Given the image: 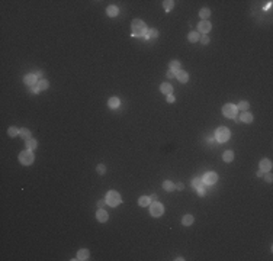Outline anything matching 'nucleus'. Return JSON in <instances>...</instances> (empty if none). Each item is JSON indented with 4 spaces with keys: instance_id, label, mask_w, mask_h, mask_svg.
<instances>
[{
    "instance_id": "f257e3e1",
    "label": "nucleus",
    "mask_w": 273,
    "mask_h": 261,
    "mask_svg": "<svg viewBox=\"0 0 273 261\" xmlns=\"http://www.w3.org/2000/svg\"><path fill=\"white\" fill-rule=\"evenodd\" d=\"M131 28H132V33L135 36H145V33L148 31L145 23L141 19H134L132 23H131Z\"/></svg>"
},
{
    "instance_id": "f03ea898",
    "label": "nucleus",
    "mask_w": 273,
    "mask_h": 261,
    "mask_svg": "<svg viewBox=\"0 0 273 261\" xmlns=\"http://www.w3.org/2000/svg\"><path fill=\"white\" fill-rule=\"evenodd\" d=\"M230 130L228 128H225V126H221V128H218L215 130V139L216 142H219V144H222V142H227L228 139H230Z\"/></svg>"
},
{
    "instance_id": "7ed1b4c3",
    "label": "nucleus",
    "mask_w": 273,
    "mask_h": 261,
    "mask_svg": "<svg viewBox=\"0 0 273 261\" xmlns=\"http://www.w3.org/2000/svg\"><path fill=\"white\" fill-rule=\"evenodd\" d=\"M106 203L109 204V206H112V207H115V206H118V204L121 203L122 200H121V195L118 193V192H115V190H110V192H108V195H106Z\"/></svg>"
},
{
    "instance_id": "20e7f679",
    "label": "nucleus",
    "mask_w": 273,
    "mask_h": 261,
    "mask_svg": "<svg viewBox=\"0 0 273 261\" xmlns=\"http://www.w3.org/2000/svg\"><path fill=\"white\" fill-rule=\"evenodd\" d=\"M33 160H35V157H33L32 151H29V149H25L19 154V161L23 165H31L33 163Z\"/></svg>"
},
{
    "instance_id": "39448f33",
    "label": "nucleus",
    "mask_w": 273,
    "mask_h": 261,
    "mask_svg": "<svg viewBox=\"0 0 273 261\" xmlns=\"http://www.w3.org/2000/svg\"><path fill=\"white\" fill-rule=\"evenodd\" d=\"M150 213H151V216L158 218V216H161L164 213V206L161 203H158V202H153L150 204Z\"/></svg>"
},
{
    "instance_id": "423d86ee",
    "label": "nucleus",
    "mask_w": 273,
    "mask_h": 261,
    "mask_svg": "<svg viewBox=\"0 0 273 261\" xmlns=\"http://www.w3.org/2000/svg\"><path fill=\"white\" fill-rule=\"evenodd\" d=\"M237 106L235 105H232V103H227L225 106L222 107V113L224 116H227V118H235L237 116Z\"/></svg>"
},
{
    "instance_id": "0eeeda50",
    "label": "nucleus",
    "mask_w": 273,
    "mask_h": 261,
    "mask_svg": "<svg viewBox=\"0 0 273 261\" xmlns=\"http://www.w3.org/2000/svg\"><path fill=\"white\" fill-rule=\"evenodd\" d=\"M216 181H218V174L214 171H209L206 173L203 177H202V183L203 184H208V186H211V184H215Z\"/></svg>"
},
{
    "instance_id": "6e6552de",
    "label": "nucleus",
    "mask_w": 273,
    "mask_h": 261,
    "mask_svg": "<svg viewBox=\"0 0 273 261\" xmlns=\"http://www.w3.org/2000/svg\"><path fill=\"white\" fill-rule=\"evenodd\" d=\"M23 83H25L26 86H29V87H33V86H36L38 78H36L35 74H26L25 77H23Z\"/></svg>"
},
{
    "instance_id": "1a4fd4ad",
    "label": "nucleus",
    "mask_w": 273,
    "mask_h": 261,
    "mask_svg": "<svg viewBox=\"0 0 273 261\" xmlns=\"http://www.w3.org/2000/svg\"><path fill=\"white\" fill-rule=\"evenodd\" d=\"M211 28H212V25L209 23L208 20H202V22H199V25H198L199 32L205 33V35H206V33L209 32V31H211Z\"/></svg>"
},
{
    "instance_id": "9d476101",
    "label": "nucleus",
    "mask_w": 273,
    "mask_h": 261,
    "mask_svg": "<svg viewBox=\"0 0 273 261\" xmlns=\"http://www.w3.org/2000/svg\"><path fill=\"white\" fill-rule=\"evenodd\" d=\"M260 170L262 171H270L272 170V161L270 160H267V158H263L262 161H260Z\"/></svg>"
},
{
    "instance_id": "9b49d317",
    "label": "nucleus",
    "mask_w": 273,
    "mask_h": 261,
    "mask_svg": "<svg viewBox=\"0 0 273 261\" xmlns=\"http://www.w3.org/2000/svg\"><path fill=\"white\" fill-rule=\"evenodd\" d=\"M90 258V251L89 250H79V253H77V258L76 260H80V261H84V260H89Z\"/></svg>"
},
{
    "instance_id": "f8f14e48",
    "label": "nucleus",
    "mask_w": 273,
    "mask_h": 261,
    "mask_svg": "<svg viewBox=\"0 0 273 261\" xmlns=\"http://www.w3.org/2000/svg\"><path fill=\"white\" fill-rule=\"evenodd\" d=\"M176 77H177V80L180 83H188V80H189V74L186 73V71H183V70L176 71Z\"/></svg>"
},
{
    "instance_id": "ddd939ff",
    "label": "nucleus",
    "mask_w": 273,
    "mask_h": 261,
    "mask_svg": "<svg viewBox=\"0 0 273 261\" xmlns=\"http://www.w3.org/2000/svg\"><path fill=\"white\" fill-rule=\"evenodd\" d=\"M96 218H98V220H99V222H106V220H108V218H109V216H108V212H106V210L102 207V209H99V210L96 212Z\"/></svg>"
},
{
    "instance_id": "4468645a",
    "label": "nucleus",
    "mask_w": 273,
    "mask_h": 261,
    "mask_svg": "<svg viewBox=\"0 0 273 261\" xmlns=\"http://www.w3.org/2000/svg\"><path fill=\"white\" fill-rule=\"evenodd\" d=\"M160 91L164 93V94H172V93H173V86L169 84V83H163L161 87H160Z\"/></svg>"
},
{
    "instance_id": "2eb2a0df",
    "label": "nucleus",
    "mask_w": 273,
    "mask_h": 261,
    "mask_svg": "<svg viewBox=\"0 0 273 261\" xmlns=\"http://www.w3.org/2000/svg\"><path fill=\"white\" fill-rule=\"evenodd\" d=\"M253 119H254V118H253V115L248 113V112H244V113L240 116V121H241V122H244V123H251V122H253Z\"/></svg>"
},
{
    "instance_id": "dca6fc26",
    "label": "nucleus",
    "mask_w": 273,
    "mask_h": 261,
    "mask_svg": "<svg viewBox=\"0 0 273 261\" xmlns=\"http://www.w3.org/2000/svg\"><path fill=\"white\" fill-rule=\"evenodd\" d=\"M145 38H147V39H156V38H158V31L157 29H154V28L148 29L147 33H145Z\"/></svg>"
},
{
    "instance_id": "f3484780",
    "label": "nucleus",
    "mask_w": 273,
    "mask_h": 261,
    "mask_svg": "<svg viewBox=\"0 0 273 261\" xmlns=\"http://www.w3.org/2000/svg\"><path fill=\"white\" fill-rule=\"evenodd\" d=\"M195 222V218L192 216V215H185L182 218V223L185 225V226H189V225H192Z\"/></svg>"
},
{
    "instance_id": "a211bd4d",
    "label": "nucleus",
    "mask_w": 273,
    "mask_h": 261,
    "mask_svg": "<svg viewBox=\"0 0 273 261\" xmlns=\"http://www.w3.org/2000/svg\"><path fill=\"white\" fill-rule=\"evenodd\" d=\"M106 13H108V16L115 17V16H118L119 10H118V8H116V6H108V9H106Z\"/></svg>"
},
{
    "instance_id": "6ab92c4d",
    "label": "nucleus",
    "mask_w": 273,
    "mask_h": 261,
    "mask_svg": "<svg viewBox=\"0 0 273 261\" xmlns=\"http://www.w3.org/2000/svg\"><path fill=\"white\" fill-rule=\"evenodd\" d=\"M119 99L118 97H110L108 100V106L110 107V109H116V107H119Z\"/></svg>"
},
{
    "instance_id": "aec40b11",
    "label": "nucleus",
    "mask_w": 273,
    "mask_h": 261,
    "mask_svg": "<svg viewBox=\"0 0 273 261\" xmlns=\"http://www.w3.org/2000/svg\"><path fill=\"white\" fill-rule=\"evenodd\" d=\"M138 204H140V206H142V207H145V206L151 204V200H150L148 196H141L140 199H138Z\"/></svg>"
},
{
    "instance_id": "412c9836",
    "label": "nucleus",
    "mask_w": 273,
    "mask_h": 261,
    "mask_svg": "<svg viewBox=\"0 0 273 261\" xmlns=\"http://www.w3.org/2000/svg\"><path fill=\"white\" fill-rule=\"evenodd\" d=\"M36 86H38V89H39V90H47L48 87H50V83H48V80L42 78V80H38Z\"/></svg>"
},
{
    "instance_id": "4be33fe9",
    "label": "nucleus",
    "mask_w": 273,
    "mask_h": 261,
    "mask_svg": "<svg viewBox=\"0 0 273 261\" xmlns=\"http://www.w3.org/2000/svg\"><path fill=\"white\" fill-rule=\"evenodd\" d=\"M25 145H26V149H29V151H33V149L36 148V145H38V142H36V141H35L33 138H31V139H28V141H26Z\"/></svg>"
},
{
    "instance_id": "5701e85b",
    "label": "nucleus",
    "mask_w": 273,
    "mask_h": 261,
    "mask_svg": "<svg viewBox=\"0 0 273 261\" xmlns=\"http://www.w3.org/2000/svg\"><path fill=\"white\" fill-rule=\"evenodd\" d=\"M163 189H164L166 192H172V190H174V189H176V184H174V183H172L170 180H166L164 183H163Z\"/></svg>"
},
{
    "instance_id": "b1692460",
    "label": "nucleus",
    "mask_w": 273,
    "mask_h": 261,
    "mask_svg": "<svg viewBox=\"0 0 273 261\" xmlns=\"http://www.w3.org/2000/svg\"><path fill=\"white\" fill-rule=\"evenodd\" d=\"M199 16L202 17V20H206L208 17L211 16V10L208 8H203V9H200V12H199Z\"/></svg>"
},
{
    "instance_id": "393cba45",
    "label": "nucleus",
    "mask_w": 273,
    "mask_h": 261,
    "mask_svg": "<svg viewBox=\"0 0 273 261\" xmlns=\"http://www.w3.org/2000/svg\"><path fill=\"white\" fill-rule=\"evenodd\" d=\"M222 160L225 163H231L232 160H234V152L232 151H225L222 155Z\"/></svg>"
},
{
    "instance_id": "a878e982",
    "label": "nucleus",
    "mask_w": 273,
    "mask_h": 261,
    "mask_svg": "<svg viewBox=\"0 0 273 261\" xmlns=\"http://www.w3.org/2000/svg\"><path fill=\"white\" fill-rule=\"evenodd\" d=\"M19 135H20V137H22L23 139H26V141H28V139H31V130L26 129V128H22V129L19 130Z\"/></svg>"
},
{
    "instance_id": "bb28decb",
    "label": "nucleus",
    "mask_w": 273,
    "mask_h": 261,
    "mask_svg": "<svg viewBox=\"0 0 273 261\" xmlns=\"http://www.w3.org/2000/svg\"><path fill=\"white\" fill-rule=\"evenodd\" d=\"M173 6H174L173 0H164V2H163V8H164L166 12H170V10L173 9Z\"/></svg>"
},
{
    "instance_id": "cd10ccee",
    "label": "nucleus",
    "mask_w": 273,
    "mask_h": 261,
    "mask_svg": "<svg viewBox=\"0 0 273 261\" xmlns=\"http://www.w3.org/2000/svg\"><path fill=\"white\" fill-rule=\"evenodd\" d=\"M248 107H250V103H248L247 100H241L240 103H238V106H237V109H240L243 112H247Z\"/></svg>"
},
{
    "instance_id": "c85d7f7f",
    "label": "nucleus",
    "mask_w": 273,
    "mask_h": 261,
    "mask_svg": "<svg viewBox=\"0 0 273 261\" xmlns=\"http://www.w3.org/2000/svg\"><path fill=\"white\" fill-rule=\"evenodd\" d=\"M169 67H170V70H173V71H179V70H180V63L176 61V60H173V61H170Z\"/></svg>"
},
{
    "instance_id": "c756f323",
    "label": "nucleus",
    "mask_w": 273,
    "mask_h": 261,
    "mask_svg": "<svg viewBox=\"0 0 273 261\" xmlns=\"http://www.w3.org/2000/svg\"><path fill=\"white\" fill-rule=\"evenodd\" d=\"M19 130H20V129H17L16 126H10V128L8 129L9 137H12V138H13V137H16V135H19Z\"/></svg>"
},
{
    "instance_id": "7c9ffc66",
    "label": "nucleus",
    "mask_w": 273,
    "mask_h": 261,
    "mask_svg": "<svg viewBox=\"0 0 273 261\" xmlns=\"http://www.w3.org/2000/svg\"><path fill=\"white\" fill-rule=\"evenodd\" d=\"M203 183H202V179H199V177H195V179L192 180V187L193 189H198V187H200Z\"/></svg>"
},
{
    "instance_id": "2f4dec72",
    "label": "nucleus",
    "mask_w": 273,
    "mask_h": 261,
    "mask_svg": "<svg viewBox=\"0 0 273 261\" xmlns=\"http://www.w3.org/2000/svg\"><path fill=\"white\" fill-rule=\"evenodd\" d=\"M199 38H200V36H199V33H198V32H191V33H189V36H188V39H189L191 42H196V41H199Z\"/></svg>"
},
{
    "instance_id": "473e14b6",
    "label": "nucleus",
    "mask_w": 273,
    "mask_h": 261,
    "mask_svg": "<svg viewBox=\"0 0 273 261\" xmlns=\"http://www.w3.org/2000/svg\"><path fill=\"white\" fill-rule=\"evenodd\" d=\"M96 171L99 173V174H105V173H106V167H105L103 164H99V165L96 167Z\"/></svg>"
},
{
    "instance_id": "72a5a7b5",
    "label": "nucleus",
    "mask_w": 273,
    "mask_h": 261,
    "mask_svg": "<svg viewBox=\"0 0 273 261\" xmlns=\"http://www.w3.org/2000/svg\"><path fill=\"white\" fill-rule=\"evenodd\" d=\"M263 176H265V180H266V181H269V183H272V180H273V176H272V173H270V171H266L265 174H263Z\"/></svg>"
},
{
    "instance_id": "f704fd0d",
    "label": "nucleus",
    "mask_w": 273,
    "mask_h": 261,
    "mask_svg": "<svg viewBox=\"0 0 273 261\" xmlns=\"http://www.w3.org/2000/svg\"><path fill=\"white\" fill-rule=\"evenodd\" d=\"M199 41L202 42V44H203V45H206L208 42H209V38H208L206 35H203V36H200V38H199Z\"/></svg>"
},
{
    "instance_id": "c9c22d12",
    "label": "nucleus",
    "mask_w": 273,
    "mask_h": 261,
    "mask_svg": "<svg viewBox=\"0 0 273 261\" xmlns=\"http://www.w3.org/2000/svg\"><path fill=\"white\" fill-rule=\"evenodd\" d=\"M166 75H167L169 78H173V77H176V71H173V70H169V71L166 73Z\"/></svg>"
},
{
    "instance_id": "e433bc0d",
    "label": "nucleus",
    "mask_w": 273,
    "mask_h": 261,
    "mask_svg": "<svg viewBox=\"0 0 273 261\" xmlns=\"http://www.w3.org/2000/svg\"><path fill=\"white\" fill-rule=\"evenodd\" d=\"M196 190H198V195L199 196H203V195H205V187H203V184H202L200 187H198Z\"/></svg>"
},
{
    "instance_id": "4c0bfd02",
    "label": "nucleus",
    "mask_w": 273,
    "mask_h": 261,
    "mask_svg": "<svg viewBox=\"0 0 273 261\" xmlns=\"http://www.w3.org/2000/svg\"><path fill=\"white\" fill-rule=\"evenodd\" d=\"M31 91H32L33 94H38V93H39L41 90L38 89V86H33V87H31Z\"/></svg>"
},
{
    "instance_id": "58836bf2",
    "label": "nucleus",
    "mask_w": 273,
    "mask_h": 261,
    "mask_svg": "<svg viewBox=\"0 0 273 261\" xmlns=\"http://www.w3.org/2000/svg\"><path fill=\"white\" fill-rule=\"evenodd\" d=\"M167 102H169V103H173V102H174V96H173V94H167Z\"/></svg>"
},
{
    "instance_id": "ea45409f",
    "label": "nucleus",
    "mask_w": 273,
    "mask_h": 261,
    "mask_svg": "<svg viewBox=\"0 0 273 261\" xmlns=\"http://www.w3.org/2000/svg\"><path fill=\"white\" fill-rule=\"evenodd\" d=\"M105 203H106V200H99V202H98V207H99V209H102V207L105 206Z\"/></svg>"
},
{
    "instance_id": "a19ab883",
    "label": "nucleus",
    "mask_w": 273,
    "mask_h": 261,
    "mask_svg": "<svg viewBox=\"0 0 273 261\" xmlns=\"http://www.w3.org/2000/svg\"><path fill=\"white\" fill-rule=\"evenodd\" d=\"M35 75H36V78H38V80H42V71H36Z\"/></svg>"
},
{
    "instance_id": "79ce46f5",
    "label": "nucleus",
    "mask_w": 273,
    "mask_h": 261,
    "mask_svg": "<svg viewBox=\"0 0 273 261\" xmlns=\"http://www.w3.org/2000/svg\"><path fill=\"white\" fill-rule=\"evenodd\" d=\"M150 200H151V203H153V202H156V200H157V195H151V196H150Z\"/></svg>"
},
{
    "instance_id": "37998d69",
    "label": "nucleus",
    "mask_w": 273,
    "mask_h": 261,
    "mask_svg": "<svg viewBox=\"0 0 273 261\" xmlns=\"http://www.w3.org/2000/svg\"><path fill=\"white\" fill-rule=\"evenodd\" d=\"M176 189H177V190H183V183H177V184H176Z\"/></svg>"
},
{
    "instance_id": "c03bdc74",
    "label": "nucleus",
    "mask_w": 273,
    "mask_h": 261,
    "mask_svg": "<svg viewBox=\"0 0 273 261\" xmlns=\"http://www.w3.org/2000/svg\"><path fill=\"white\" fill-rule=\"evenodd\" d=\"M263 174H265V171L259 170V171H257V177H263Z\"/></svg>"
}]
</instances>
